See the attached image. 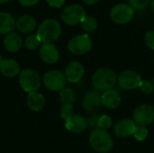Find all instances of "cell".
Wrapping results in <instances>:
<instances>
[{"mask_svg":"<svg viewBox=\"0 0 154 153\" xmlns=\"http://www.w3.org/2000/svg\"><path fill=\"white\" fill-rule=\"evenodd\" d=\"M117 81L115 71L108 68L97 69L92 78V85L97 91H108L114 88Z\"/></svg>","mask_w":154,"mask_h":153,"instance_id":"6da1fadb","label":"cell"},{"mask_svg":"<svg viewBox=\"0 0 154 153\" xmlns=\"http://www.w3.org/2000/svg\"><path fill=\"white\" fill-rule=\"evenodd\" d=\"M61 33L60 23L54 19H45L41 23L37 30V36L44 43H52Z\"/></svg>","mask_w":154,"mask_h":153,"instance_id":"7a4b0ae2","label":"cell"},{"mask_svg":"<svg viewBox=\"0 0 154 153\" xmlns=\"http://www.w3.org/2000/svg\"><path fill=\"white\" fill-rule=\"evenodd\" d=\"M89 143L91 147L97 152L107 153L113 148V140L107 131L96 128L89 136Z\"/></svg>","mask_w":154,"mask_h":153,"instance_id":"3957f363","label":"cell"},{"mask_svg":"<svg viewBox=\"0 0 154 153\" xmlns=\"http://www.w3.org/2000/svg\"><path fill=\"white\" fill-rule=\"evenodd\" d=\"M19 84L27 93L36 92L42 85L40 75L33 69H25L19 74Z\"/></svg>","mask_w":154,"mask_h":153,"instance_id":"277c9868","label":"cell"},{"mask_svg":"<svg viewBox=\"0 0 154 153\" xmlns=\"http://www.w3.org/2000/svg\"><path fill=\"white\" fill-rule=\"evenodd\" d=\"M134 15V10L127 4L121 3L116 5L110 12L112 21L117 24H125L129 23Z\"/></svg>","mask_w":154,"mask_h":153,"instance_id":"5b68a950","label":"cell"},{"mask_svg":"<svg viewBox=\"0 0 154 153\" xmlns=\"http://www.w3.org/2000/svg\"><path fill=\"white\" fill-rule=\"evenodd\" d=\"M92 48V41L88 34H80L73 37L68 43L69 50L75 55L88 53Z\"/></svg>","mask_w":154,"mask_h":153,"instance_id":"8992f818","label":"cell"},{"mask_svg":"<svg viewBox=\"0 0 154 153\" xmlns=\"http://www.w3.org/2000/svg\"><path fill=\"white\" fill-rule=\"evenodd\" d=\"M86 16V11L80 5H70L65 7L61 13V19L69 25L81 23Z\"/></svg>","mask_w":154,"mask_h":153,"instance_id":"52a82bcc","label":"cell"},{"mask_svg":"<svg viewBox=\"0 0 154 153\" xmlns=\"http://www.w3.org/2000/svg\"><path fill=\"white\" fill-rule=\"evenodd\" d=\"M65 74L60 70H50L43 76V85L51 91H61L66 85Z\"/></svg>","mask_w":154,"mask_h":153,"instance_id":"ba28073f","label":"cell"},{"mask_svg":"<svg viewBox=\"0 0 154 153\" xmlns=\"http://www.w3.org/2000/svg\"><path fill=\"white\" fill-rule=\"evenodd\" d=\"M133 121L136 125L147 126L154 121V107L149 104L139 106L134 112Z\"/></svg>","mask_w":154,"mask_h":153,"instance_id":"9c48e42d","label":"cell"},{"mask_svg":"<svg viewBox=\"0 0 154 153\" xmlns=\"http://www.w3.org/2000/svg\"><path fill=\"white\" fill-rule=\"evenodd\" d=\"M142 82L141 76L133 70H126L120 74L118 78V85L125 90H133L139 87Z\"/></svg>","mask_w":154,"mask_h":153,"instance_id":"30bf717a","label":"cell"},{"mask_svg":"<svg viewBox=\"0 0 154 153\" xmlns=\"http://www.w3.org/2000/svg\"><path fill=\"white\" fill-rule=\"evenodd\" d=\"M39 55L42 60L47 64H54L60 59L58 48L52 43H44L40 47Z\"/></svg>","mask_w":154,"mask_h":153,"instance_id":"8fae6325","label":"cell"},{"mask_svg":"<svg viewBox=\"0 0 154 153\" xmlns=\"http://www.w3.org/2000/svg\"><path fill=\"white\" fill-rule=\"evenodd\" d=\"M85 73L84 67L79 61H71L65 69L66 79L70 83H78L81 80Z\"/></svg>","mask_w":154,"mask_h":153,"instance_id":"7c38bea8","label":"cell"},{"mask_svg":"<svg viewBox=\"0 0 154 153\" xmlns=\"http://www.w3.org/2000/svg\"><path fill=\"white\" fill-rule=\"evenodd\" d=\"M65 127L68 131L74 133H81L88 128L87 119L79 115H73L65 120Z\"/></svg>","mask_w":154,"mask_h":153,"instance_id":"4fadbf2b","label":"cell"},{"mask_svg":"<svg viewBox=\"0 0 154 153\" xmlns=\"http://www.w3.org/2000/svg\"><path fill=\"white\" fill-rule=\"evenodd\" d=\"M136 124L131 119H122L118 121L114 127V132L119 138H127L134 135Z\"/></svg>","mask_w":154,"mask_h":153,"instance_id":"5bb4252c","label":"cell"},{"mask_svg":"<svg viewBox=\"0 0 154 153\" xmlns=\"http://www.w3.org/2000/svg\"><path fill=\"white\" fill-rule=\"evenodd\" d=\"M102 105V95L97 90H92L87 93L82 101V106L87 112H92L99 108Z\"/></svg>","mask_w":154,"mask_h":153,"instance_id":"9a60e30c","label":"cell"},{"mask_svg":"<svg viewBox=\"0 0 154 153\" xmlns=\"http://www.w3.org/2000/svg\"><path fill=\"white\" fill-rule=\"evenodd\" d=\"M121 103V96L119 93L114 89L104 92L102 95V105L107 109H116Z\"/></svg>","mask_w":154,"mask_h":153,"instance_id":"2e32d148","label":"cell"},{"mask_svg":"<svg viewBox=\"0 0 154 153\" xmlns=\"http://www.w3.org/2000/svg\"><path fill=\"white\" fill-rule=\"evenodd\" d=\"M15 27L19 32L23 33H29L35 30L36 21L32 15L24 14L16 21Z\"/></svg>","mask_w":154,"mask_h":153,"instance_id":"e0dca14e","label":"cell"},{"mask_svg":"<svg viewBox=\"0 0 154 153\" xmlns=\"http://www.w3.org/2000/svg\"><path fill=\"white\" fill-rule=\"evenodd\" d=\"M0 72L6 78H14L20 74V66L14 60H5L0 65Z\"/></svg>","mask_w":154,"mask_h":153,"instance_id":"ac0fdd59","label":"cell"},{"mask_svg":"<svg viewBox=\"0 0 154 153\" xmlns=\"http://www.w3.org/2000/svg\"><path fill=\"white\" fill-rule=\"evenodd\" d=\"M22 38L16 32H11L5 35L4 39V45L7 51L9 52H17L22 47Z\"/></svg>","mask_w":154,"mask_h":153,"instance_id":"d6986e66","label":"cell"},{"mask_svg":"<svg viewBox=\"0 0 154 153\" xmlns=\"http://www.w3.org/2000/svg\"><path fill=\"white\" fill-rule=\"evenodd\" d=\"M28 107L35 112L41 111L45 105V98L42 94L39 92H32L29 93L26 98Z\"/></svg>","mask_w":154,"mask_h":153,"instance_id":"ffe728a7","label":"cell"},{"mask_svg":"<svg viewBox=\"0 0 154 153\" xmlns=\"http://www.w3.org/2000/svg\"><path fill=\"white\" fill-rule=\"evenodd\" d=\"M15 28V21L12 14L6 12H0V34H9Z\"/></svg>","mask_w":154,"mask_h":153,"instance_id":"44dd1931","label":"cell"},{"mask_svg":"<svg viewBox=\"0 0 154 153\" xmlns=\"http://www.w3.org/2000/svg\"><path fill=\"white\" fill-rule=\"evenodd\" d=\"M60 101L63 105H73L76 101V93L71 87L63 88L60 93Z\"/></svg>","mask_w":154,"mask_h":153,"instance_id":"7402d4cb","label":"cell"},{"mask_svg":"<svg viewBox=\"0 0 154 153\" xmlns=\"http://www.w3.org/2000/svg\"><path fill=\"white\" fill-rule=\"evenodd\" d=\"M81 23V27L84 31L88 32H94L97 29L98 23L97 21L96 20L95 17L93 16H86L85 19L80 23Z\"/></svg>","mask_w":154,"mask_h":153,"instance_id":"603a6c76","label":"cell"},{"mask_svg":"<svg viewBox=\"0 0 154 153\" xmlns=\"http://www.w3.org/2000/svg\"><path fill=\"white\" fill-rule=\"evenodd\" d=\"M42 41L38 38L37 34H30L28 35L24 40V45L25 48L30 50H35L41 46Z\"/></svg>","mask_w":154,"mask_h":153,"instance_id":"cb8c5ba5","label":"cell"},{"mask_svg":"<svg viewBox=\"0 0 154 153\" xmlns=\"http://www.w3.org/2000/svg\"><path fill=\"white\" fill-rule=\"evenodd\" d=\"M128 2L129 5L137 11H143L150 5V0H128Z\"/></svg>","mask_w":154,"mask_h":153,"instance_id":"d4e9b609","label":"cell"},{"mask_svg":"<svg viewBox=\"0 0 154 153\" xmlns=\"http://www.w3.org/2000/svg\"><path fill=\"white\" fill-rule=\"evenodd\" d=\"M134 138L139 141V142H143L144 141L147 136H148V129L146 128V126H140V125H136L134 133Z\"/></svg>","mask_w":154,"mask_h":153,"instance_id":"484cf974","label":"cell"},{"mask_svg":"<svg viewBox=\"0 0 154 153\" xmlns=\"http://www.w3.org/2000/svg\"><path fill=\"white\" fill-rule=\"evenodd\" d=\"M112 125V119L109 115H104L99 117L98 120V128L103 129V130H108Z\"/></svg>","mask_w":154,"mask_h":153,"instance_id":"4316f807","label":"cell"},{"mask_svg":"<svg viewBox=\"0 0 154 153\" xmlns=\"http://www.w3.org/2000/svg\"><path fill=\"white\" fill-rule=\"evenodd\" d=\"M139 88L143 94L149 95L154 91V85L150 80H142V82L140 83Z\"/></svg>","mask_w":154,"mask_h":153,"instance_id":"83f0119b","label":"cell"},{"mask_svg":"<svg viewBox=\"0 0 154 153\" xmlns=\"http://www.w3.org/2000/svg\"><path fill=\"white\" fill-rule=\"evenodd\" d=\"M73 106L72 105H63L60 109V115L61 118L64 120H67L71 115H73Z\"/></svg>","mask_w":154,"mask_h":153,"instance_id":"f1b7e54d","label":"cell"},{"mask_svg":"<svg viewBox=\"0 0 154 153\" xmlns=\"http://www.w3.org/2000/svg\"><path fill=\"white\" fill-rule=\"evenodd\" d=\"M144 41L147 47L154 50V31H149L148 32H146L144 36Z\"/></svg>","mask_w":154,"mask_h":153,"instance_id":"f546056e","label":"cell"},{"mask_svg":"<svg viewBox=\"0 0 154 153\" xmlns=\"http://www.w3.org/2000/svg\"><path fill=\"white\" fill-rule=\"evenodd\" d=\"M99 115H93L91 116H89L88 119H87V122H88V125H89L91 128H98V120H99Z\"/></svg>","mask_w":154,"mask_h":153,"instance_id":"4dcf8cb0","label":"cell"},{"mask_svg":"<svg viewBox=\"0 0 154 153\" xmlns=\"http://www.w3.org/2000/svg\"><path fill=\"white\" fill-rule=\"evenodd\" d=\"M46 1L50 6L54 8H60L64 5L66 0H46Z\"/></svg>","mask_w":154,"mask_h":153,"instance_id":"1f68e13d","label":"cell"},{"mask_svg":"<svg viewBox=\"0 0 154 153\" xmlns=\"http://www.w3.org/2000/svg\"><path fill=\"white\" fill-rule=\"evenodd\" d=\"M39 2H40V0H19V3L23 6H26V7L33 6V5H37Z\"/></svg>","mask_w":154,"mask_h":153,"instance_id":"d6a6232c","label":"cell"},{"mask_svg":"<svg viewBox=\"0 0 154 153\" xmlns=\"http://www.w3.org/2000/svg\"><path fill=\"white\" fill-rule=\"evenodd\" d=\"M85 4H87V5H95V4H97L99 0H82Z\"/></svg>","mask_w":154,"mask_h":153,"instance_id":"836d02e7","label":"cell"},{"mask_svg":"<svg viewBox=\"0 0 154 153\" xmlns=\"http://www.w3.org/2000/svg\"><path fill=\"white\" fill-rule=\"evenodd\" d=\"M151 7H152V12L154 13V0H152V3H151Z\"/></svg>","mask_w":154,"mask_h":153,"instance_id":"e575fe53","label":"cell"},{"mask_svg":"<svg viewBox=\"0 0 154 153\" xmlns=\"http://www.w3.org/2000/svg\"><path fill=\"white\" fill-rule=\"evenodd\" d=\"M10 0H0V4H5V3H8Z\"/></svg>","mask_w":154,"mask_h":153,"instance_id":"d590c367","label":"cell"},{"mask_svg":"<svg viewBox=\"0 0 154 153\" xmlns=\"http://www.w3.org/2000/svg\"><path fill=\"white\" fill-rule=\"evenodd\" d=\"M2 61H3V60H2V57H1V54H0V65L2 63Z\"/></svg>","mask_w":154,"mask_h":153,"instance_id":"8d00e7d4","label":"cell"},{"mask_svg":"<svg viewBox=\"0 0 154 153\" xmlns=\"http://www.w3.org/2000/svg\"><path fill=\"white\" fill-rule=\"evenodd\" d=\"M152 83H153V85H154V78H153V81H152Z\"/></svg>","mask_w":154,"mask_h":153,"instance_id":"74e56055","label":"cell"}]
</instances>
